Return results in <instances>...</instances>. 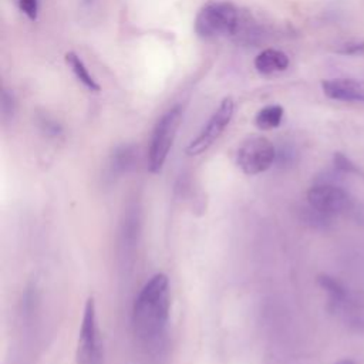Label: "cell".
<instances>
[{"mask_svg": "<svg viewBox=\"0 0 364 364\" xmlns=\"http://www.w3.org/2000/svg\"><path fill=\"white\" fill-rule=\"evenodd\" d=\"M171 310L169 279L164 273L154 274L135 297L132 327L144 343H156L166 330Z\"/></svg>", "mask_w": 364, "mask_h": 364, "instance_id": "cell-1", "label": "cell"}, {"mask_svg": "<svg viewBox=\"0 0 364 364\" xmlns=\"http://www.w3.org/2000/svg\"><path fill=\"white\" fill-rule=\"evenodd\" d=\"M307 203L333 218L338 215H354L358 218L360 213L354 198L340 183L333 182L316 181L307 191Z\"/></svg>", "mask_w": 364, "mask_h": 364, "instance_id": "cell-2", "label": "cell"}, {"mask_svg": "<svg viewBox=\"0 0 364 364\" xmlns=\"http://www.w3.org/2000/svg\"><path fill=\"white\" fill-rule=\"evenodd\" d=\"M239 23L236 7L229 1H209L195 18V31L202 38L230 36Z\"/></svg>", "mask_w": 364, "mask_h": 364, "instance_id": "cell-3", "label": "cell"}, {"mask_svg": "<svg viewBox=\"0 0 364 364\" xmlns=\"http://www.w3.org/2000/svg\"><path fill=\"white\" fill-rule=\"evenodd\" d=\"M182 121V108L179 105L166 111L156 122L148 149V169L159 173L173 145L176 132Z\"/></svg>", "mask_w": 364, "mask_h": 364, "instance_id": "cell-4", "label": "cell"}, {"mask_svg": "<svg viewBox=\"0 0 364 364\" xmlns=\"http://www.w3.org/2000/svg\"><path fill=\"white\" fill-rule=\"evenodd\" d=\"M75 360L77 364H102L104 360V350L97 323V309L92 297H88L84 306Z\"/></svg>", "mask_w": 364, "mask_h": 364, "instance_id": "cell-5", "label": "cell"}, {"mask_svg": "<svg viewBox=\"0 0 364 364\" xmlns=\"http://www.w3.org/2000/svg\"><path fill=\"white\" fill-rule=\"evenodd\" d=\"M274 145L264 136H250L242 142L236 154V164L246 175H259L276 161Z\"/></svg>", "mask_w": 364, "mask_h": 364, "instance_id": "cell-6", "label": "cell"}, {"mask_svg": "<svg viewBox=\"0 0 364 364\" xmlns=\"http://www.w3.org/2000/svg\"><path fill=\"white\" fill-rule=\"evenodd\" d=\"M233 109H235L233 100L230 97L223 98V101L220 102L218 109L213 112V115L209 118V121L202 128V131L196 135V138H193L188 144L185 152L189 156H195L209 149L213 145V142L222 135L225 128L229 125L233 117Z\"/></svg>", "mask_w": 364, "mask_h": 364, "instance_id": "cell-7", "label": "cell"}, {"mask_svg": "<svg viewBox=\"0 0 364 364\" xmlns=\"http://www.w3.org/2000/svg\"><path fill=\"white\" fill-rule=\"evenodd\" d=\"M334 316L354 334L364 336V290H348Z\"/></svg>", "mask_w": 364, "mask_h": 364, "instance_id": "cell-8", "label": "cell"}, {"mask_svg": "<svg viewBox=\"0 0 364 364\" xmlns=\"http://www.w3.org/2000/svg\"><path fill=\"white\" fill-rule=\"evenodd\" d=\"M323 92L337 101L364 102V81L355 78H331L321 82Z\"/></svg>", "mask_w": 364, "mask_h": 364, "instance_id": "cell-9", "label": "cell"}, {"mask_svg": "<svg viewBox=\"0 0 364 364\" xmlns=\"http://www.w3.org/2000/svg\"><path fill=\"white\" fill-rule=\"evenodd\" d=\"M289 57L280 50L266 48L255 58V67L260 74H273L284 71L289 67Z\"/></svg>", "mask_w": 364, "mask_h": 364, "instance_id": "cell-10", "label": "cell"}, {"mask_svg": "<svg viewBox=\"0 0 364 364\" xmlns=\"http://www.w3.org/2000/svg\"><path fill=\"white\" fill-rule=\"evenodd\" d=\"M317 283L327 294V310L331 314H334V311L338 309V306L346 299L350 289L346 287L338 279H336L330 274H324V273L317 276Z\"/></svg>", "mask_w": 364, "mask_h": 364, "instance_id": "cell-11", "label": "cell"}, {"mask_svg": "<svg viewBox=\"0 0 364 364\" xmlns=\"http://www.w3.org/2000/svg\"><path fill=\"white\" fill-rule=\"evenodd\" d=\"M282 119H283V108L280 105L273 104V105H266L256 114L255 124L257 125V128L267 131V129L277 128Z\"/></svg>", "mask_w": 364, "mask_h": 364, "instance_id": "cell-12", "label": "cell"}, {"mask_svg": "<svg viewBox=\"0 0 364 364\" xmlns=\"http://www.w3.org/2000/svg\"><path fill=\"white\" fill-rule=\"evenodd\" d=\"M65 63L71 67L73 73L75 74V77L91 91H100V85L97 84V81L94 80V77L88 73L87 67L84 65L82 60L73 51L65 54Z\"/></svg>", "mask_w": 364, "mask_h": 364, "instance_id": "cell-13", "label": "cell"}, {"mask_svg": "<svg viewBox=\"0 0 364 364\" xmlns=\"http://www.w3.org/2000/svg\"><path fill=\"white\" fill-rule=\"evenodd\" d=\"M134 156L135 152L131 146H121L118 148L109 162V172L111 175H118L125 172L128 168H131L132 162H134Z\"/></svg>", "mask_w": 364, "mask_h": 364, "instance_id": "cell-14", "label": "cell"}, {"mask_svg": "<svg viewBox=\"0 0 364 364\" xmlns=\"http://www.w3.org/2000/svg\"><path fill=\"white\" fill-rule=\"evenodd\" d=\"M301 218L306 223H309L310 226L316 228V229H327L330 228L331 222H333V216H328L317 209H314L313 206H310L307 203L306 208L301 209Z\"/></svg>", "mask_w": 364, "mask_h": 364, "instance_id": "cell-15", "label": "cell"}, {"mask_svg": "<svg viewBox=\"0 0 364 364\" xmlns=\"http://www.w3.org/2000/svg\"><path fill=\"white\" fill-rule=\"evenodd\" d=\"M333 166L334 169H337L338 172L344 173V175H351V173H360V169L357 168V165L347 158L344 154L341 152H336L333 156Z\"/></svg>", "mask_w": 364, "mask_h": 364, "instance_id": "cell-16", "label": "cell"}, {"mask_svg": "<svg viewBox=\"0 0 364 364\" xmlns=\"http://www.w3.org/2000/svg\"><path fill=\"white\" fill-rule=\"evenodd\" d=\"M20 10L31 20L37 18L38 14V0H18Z\"/></svg>", "mask_w": 364, "mask_h": 364, "instance_id": "cell-17", "label": "cell"}, {"mask_svg": "<svg viewBox=\"0 0 364 364\" xmlns=\"http://www.w3.org/2000/svg\"><path fill=\"white\" fill-rule=\"evenodd\" d=\"M14 111V101L13 97L7 94V91H3V97H1V112H3V118L7 119L13 115Z\"/></svg>", "mask_w": 364, "mask_h": 364, "instance_id": "cell-18", "label": "cell"}, {"mask_svg": "<svg viewBox=\"0 0 364 364\" xmlns=\"http://www.w3.org/2000/svg\"><path fill=\"white\" fill-rule=\"evenodd\" d=\"M338 53L348 55H364V41L344 44L341 48H338Z\"/></svg>", "mask_w": 364, "mask_h": 364, "instance_id": "cell-19", "label": "cell"}, {"mask_svg": "<svg viewBox=\"0 0 364 364\" xmlns=\"http://www.w3.org/2000/svg\"><path fill=\"white\" fill-rule=\"evenodd\" d=\"M334 364H355V363L353 360H350V358H343V360H340V361H337Z\"/></svg>", "mask_w": 364, "mask_h": 364, "instance_id": "cell-20", "label": "cell"}]
</instances>
